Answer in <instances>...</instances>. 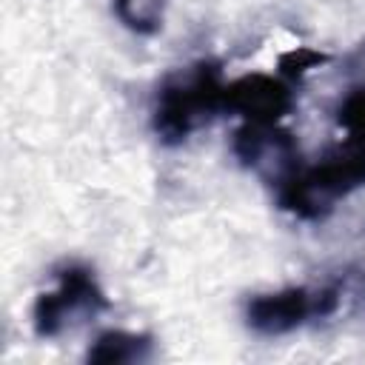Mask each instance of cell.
Here are the masks:
<instances>
[{
    "mask_svg": "<svg viewBox=\"0 0 365 365\" xmlns=\"http://www.w3.org/2000/svg\"><path fill=\"white\" fill-rule=\"evenodd\" d=\"M225 83L220 66L211 60H200L177 74H171L154 103V131L163 143H182L191 131L205 125L222 108Z\"/></svg>",
    "mask_w": 365,
    "mask_h": 365,
    "instance_id": "1",
    "label": "cell"
},
{
    "mask_svg": "<svg viewBox=\"0 0 365 365\" xmlns=\"http://www.w3.org/2000/svg\"><path fill=\"white\" fill-rule=\"evenodd\" d=\"M57 279H60L57 291L40 294L31 311L34 331L37 336H46V339L63 334L80 317H94L111 305L88 265L68 262L57 271Z\"/></svg>",
    "mask_w": 365,
    "mask_h": 365,
    "instance_id": "2",
    "label": "cell"
},
{
    "mask_svg": "<svg viewBox=\"0 0 365 365\" xmlns=\"http://www.w3.org/2000/svg\"><path fill=\"white\" fill-rule=\"evenodd\" d=\"M339 305V291L336 288H282L274 294H257L245 305V319L257 334L265 336H279L311 317H328Z\"/></svg>",
    "mask_w": 365,
    "mask_h": 365,
    "instance_id": "3",
    "label": "cell"
},
{
    "mask_svg": "<svg viewBox=\"0 0 365 365\" xmlns=\"http://www.w3.org/2000/svg\"><path fill=\"white\" fill-rule=\"evenodd\" d=\"M234 154L242 165L268 171L277 185L299 168L297 143L277 123H242L234 134Z\"/></svg>",
    "mask_w": 365,
    "mask_h": 365,
    "instance_id": "4",
    "label": "cell"
},
{
    "mask_svg": "<svg viewBox=\"0 0 365 365\" xmlns=\"http://www.w3.org/2000/svg\"><path fill=\"white\" fill-rule=\"evenodd\" d=\"M294 106L291 88L271 74H245L225 83L222 108L245 117V123H279Z\"/></svg>",
    "mask_w": 365,
    "mask_h": 365,
    "instance_id": "5",
    "label": "cell"
},
{
    "mask_svg": "<svg viewBox=\"0 0 365 365\" xmlns=\"http://www.w3.org/2000/svg\"><path fill=\"white\" fill-rule=\"evenodd\" d=\"M151 354V336L145 334H128V331H106L94 339L86 359L100 365H125V362H143Z\"/></svg>",
    "mask_w": 365,
    "mask_h": 365,
    "instance_id": "6",
    "label": "cell"
},
{
    "mask_svg": "<svg viewBox=\"0 0 365 365\" xmlns=\"http://www.w3.org/2000/svg\"><path fill=\"white\" fill-rule=\"evenodd\" d=\"M163 9L165 0H114L117 20L137 34H154L163 26Z\"/></svg>",
    "mask_w": 365,
    "mask_h": 365,
    "instance_id": "7",
    "label": "cell"
},
{
    "mask_svg": "<svg viewBox=\"0 0 365 365\" xmlns=\"http://www.w3.org/2000/svg\"><path fill=\"white\" fill-rule=\"evenodd\" d=\"M325 60H328V57H325L322 51L297 46L294 51H288V54L279 57V71H282L285 77H302L308 68H314V66H319V63H325Z\"/></svg>",
    "mask_w": 365,
    "mask_h": 365,
    "instance_id": "8",
    "label": "cell"
}]
</instances>
